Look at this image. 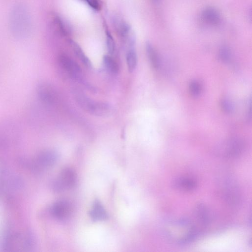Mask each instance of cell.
<instances>
[{
  "label": "cell",
  "instance_id": "obj_2",
  "mask_svg": "<svg viewBox=\"0 0 252 252\" xmlns=\"http://www.w3.org/2000/svg\"><path fill=\"white\" fill-rule=\"evenodd\" d=\"M35 244L34 237L31 232L9 234L5 238L2 248L8 252H28Z\"/></svg>",
  "mask_w": 252,
  "mask_h": 252
},
{
  "label": "cell",
  "instance_id": "obj_26",
  "mask_svg": "<svg viewBox=\"0 0 252 252\" xmlns=\"http://www.w3.org/2000/svg\"><path fill=\"white\" fill-rule=\"evenodd\" d=\"M4 145L3 139L0 136V149Z\"/></svg>",
  "mask_w": 252,
  "mask_h": 252
},
{
  "label": "cell",
  "instance_id": "obj_1",
  "mask_svg": "<svg viewBox=\"0 0 252 252\" xmlns=\"http://www.w3.org/2000/svg\"><path fill=\"white\" fill-rule=\"evenodd\" d=\"M164 230L169 239L179 244L190 242L195 239L197 234L195 225L191 220L186 218L169 221Z\"/></svg>",
  "mask_w": 252,
  "mask_h": 252
},
{
  "label": "cell",
  "instance_id": "obj_18",
  "mask_svg": "<svg viewBox=\"0 0 252 252\" xmlns=\"http://www.w3.org/2000/svg\"><path fill=\"white\" fill-rule=\"evenodd\" d=\"M127 68L130 72H133L137 63V57L134 47H128L126 55Z\"/></svg>",
  "mask_w": 252,
  "mask_h": 252
},
{
  "label": "cell",
  "instance_id": "obj_14",
  "mask_svg": "<svg viewBox=\"0 0 252 252\" xmlns=\"http://www.w3.org/2000/svg\"><path fill=\"white\" fill-rule=\"evenodd\" d=\"M113 23L116 32L123 40L126 39L132 32L129 25L120 17H114Z\"/></svg>",
  "mask_w": 252,
  "mask_h": 252
},
{
  "label": "cell",
  "instance_id": "obj_10",
  "mask_svg": "<svg viewBox=\"0 0 252 252\" xmlns=\"http://www.w3.org/2000/svg\"><path fill=\"white\" fill-rule=\"evenodd\" d=\"M60 66L73 77L77 78L81 73L79 64L73 59L65 55H61L58 58Z\"/></svg>",
  "mask_w": 252,
  "mask_h": 252
},
{
  "label": "cell",
  "instance_id": "obj_27",
  "mask_svg": "<svg viewBox=\"0 0 252 252\" xmlns=\"http://www.w3.org/2000/svg\"><path fill=\"white\" fill-rule=\"evenodd\" d=\"M153 1H154L155 2H158L160 0H152Z\"/></svg>",
  "mask_w": 252,
  "mask_h": 252
},
{
  "label": "cell",
  "instance_id": "obj_3",
  "mask_svg": "<svg viewBox=\"0 0 252 252\" xmlns=\"http://www.w3.org/2000/svg\"><path fill=\"white\" fill-rule=\"evenodd\" d=\"M77 103L88 113L98 116L109 115L112 108L108 103L94 101L84 94H79L76 96Z\"/></svg>",
  "mask_w": 252,
  "mask_h": 252
},
{
  "label": "cell",
  "instance_id": "obj_23",
  "mask_svg": "<svg viewBox=\"0 0 252 252\" xmlns=\"http://www.w3.org/2000/svg\"><path fill=\"white\" fill-rule=\"evenodd\" d=\"M219 58L222 62H228L231 58V52L226 47L221 48L219 52Z\"/></svg>",
  "mask_w": 252,
  "mask_h": 252
},
{
  "label": "cell",
  "instance_id": "obj_25",
  "mask_svg": "<svg viewBox=\"0 0 252 252\" xmlns=\"http://www.w3.org/2000/svg\"><path fill=\"white\" fill-rule=\"evenodd\" d=\"M6 175V167L4 162L0 159V178Z\"/></svg>",
  "mask_w": 252,
  "mask_h": 252
},
{
  "label": "cell",
  "instance_id": "obj_16",
  "mask_svg": "<svg viewBox=\"0 0 252 252\" xmlns=\"http://www.w3.org/2000/svg\"><path fill=\"white\" fill-rule=\"evenodd\" d=\"M146 51L149 60L155 69H158L160 66V59L153 45L149 42L146 44Z\"/></svg>",
  "mask_w": 252,
  "mask_h": 252
},
{
  "label": "cell",
  "instance_id": "obj_13",
  "mask_svg": "<svg viewBox=\"0 0 252 252\" xmlns=\"http://www.w3.org/2000/svg\"><path fill=\"white\" fill-rule=\"evenodd\" d=\"M90 216L94 221H103L108 219L107 212L103 205L98 200L93 204L90 211Z\"/></svg>",
  "mask_w": 252,
  "mask_h": 252
},
{
  "label": "cell",
  "instance_id": "obj_15",
  "mask_svg": "<svg viewBox=\"0 0 252 252\" xmlns=\"http://www.w3.org/2000/svg\"><path fill=\"white\" fill-rule=\"evenodd\" d=\"M202 17L205 23L212 26L218 25L220 21L219 12L212 7H208L204 9L202 13Z\"/></svg>",
  "mask_w": 252,
  "mask_h": 252
},
{
  "label": "cell",
  "instance_id": "obj_7",
  "mask_svg": "<svg viewBox=\"0 0 252 252\" xmlns=\"http://www.w3.org/2000/svg\"><path fill=\"white\" fill-rule=\"evenodd\" d=\"M245 143L241 138H230L220 144L216 153L223 158H234L239 156L244 150Z\"/></svg>",
  "mask_w": 252,
  "mask_h": 252
},
{
  "label": "cell",
  "instance_id": "obj_21",
  "mask_svg": "<svg viewBox=\"0 0 252 252\" xmlns=\"http://www.w3.org/2000/svg\"><path fill=\"white\" fill-rule=\"evenodd\" d=\"M189 90L190 94L193 96H198L201 92V85L198 81L193 80L189 84Z\"/></svg>",
  "mask_w": 252,
  "mask_h": 252
},
{
  "label": "cell",
  "instance_id": "obj_19",
  "mask_svg": "<svg viewBox=\"0 0 252 252\" xmlns=\"http://www.w3.org/2000/svg\"><path fill=\"white\" fill-rule=\"evenodd\" d=\"M103 62L105 67L110 73L117 74L119 71V65L116 61L110 55H105L103 57Z\"/></svg>",
  "mask_w": 252,
  "mask_h": 252
},
{
  "label": "cell",
  "instance_id": "obj_8",
  "mask_svg": "<svg viewBox=\"0 0 252 252\" xmlns=\"http://www.w3.org/2000/svg\"><path fill=\"white\" fill-rule=\"evenodd\" d=\"M74 210L72 203L67 200H60L51 207L50 212L56 220L63 221L71 217Z\"/></svg>",
  "mask_w": 252,
  "mask_h": 252
},
{
  "label": "cell",
  "instance_id": "obj_24",
  "mask_svg": "<svg viewBox=\"0 0 252 252\" xmlns=\"http://www.w3.org/2000/svg\"><path fill=\"white\" fill-rule=\"evenodd\" d=\"M92 8L95 10H98L100 9V4L97 0H83Z\"/></svg>",
  "mask_w": 252,
  "mask_h": 252
},
{
  "label": "cell",
  "instance_id": "obj_11",
  "mask_svg": "<svg viewBox=\"0 0 252 252\" xmlns=\"http://www.w3.org/2000/svg\"><path fill=\"white\" fill-rule=\"evenodd\" d=\"M176 189L183 191H190L194 189L197 186L196 180L189 176H181L176 178L173 184Z\"/></svg>",
  "mask_w": 252,
  "mask_h": 252
},
{
  "label": "cell",
  "instance_id": "obj_5",
  "mask_svg": "<svg viewBox=\"0 0 252 252\" xmlns=\"http://www.w3.org/2000/svg\"><path fill=\"white\" fill-rule=\"evenodd\" d=\"M76 180L75 171L70 167H65L53 180L51 187L55 192H62L73 188Z\"/></svg>",
  "mask_w": 252,
  "mask_h": 252
},
{
  "label": "cell",
  "instance_id": "obj_9",
  "mask_svg": "<svg viewBox=\"0 0 252 252\" xmlns=\"http://www.w3.org/2000/svg\"><path fill=\"white\" fill-rule=\"evenodd\" d=\"M36 92L41 101L48 105H53L57 100V93L53 86L47 82L39 83Z\"/></svg>",
  "mask_w": 252,
  "mask_h": 252
},
{
  "label": "cell",
  "instance_id": "obj_20",
  "mask_svg": "<svg viewBox=\"0 0 252 252\" xmlns=\"http://www.w3.org/2000/svg\"><path fill=\"white\" fill-rule=\"evenodd\" d=\"M220 106L221 109L225 113H230L234 109V104L230 100L227 98H222L220 101Z\"/></svg>",
  "mask_w": 252,
  "mask_h": 252
},
{
  "label": "cell",
  "instance_id": "obj_12",
  "mask_svg": "<svg viewBox=\"0 0 252 252\" xmlns=\"http://www.w3.org/2000/svg\"><path fill=\"white\" fill-rule=\"evenodd\" d=\"M194 214L197 221L202 225L206 226L210 223L212 220L211 214L205 205L201 203L196 205Z\"/></svg>",
  "mask_w": 252,
  "mask_h": 252
},
{
  "label": "cell",
  "instance_id": "obj_17",
  "mask_svg": "<svg viewBox=\"0 0 252 252\" xmlns=\"http://www.w3.org/2000/svg\"><path fill=\"white\" fill-rule=\"evenodd\" d=\"M70 43L72 50L78 59L88 67H91V62L86 55L81 47L72 40H70Z\"/></svg>",
  "mask_w": 252,
  "mask_h": 252
},
{
  "label": "cell",
  "instance_id": "obj_6",
  "mask_svg": "<svg viewBox=\"0 0 252 252\" xmlns=\"http://www.w3.org/2000/svg\"><path fill=\"white\" fill-rule=\"evenodd\" d=\"M58 153L53 150L47 149L39 152L33 160L31 166L37 173L44 172L52 168L58 159Z\"/></svg>",
  "mask_w": 252,
  "mask_h": 252
},
{
  "label": "cell",
  "instance_id": "obj_4",
  "mask_svg": "<svg viewBox=\"0 0 252 252\" xmlns=\"http://www.w3.org/2000/svg\"><path fill=\"white\" fill-rule=\"evenodd\" d=\"M26 9L21 6H15L11 12V25L16 36L27 35L29 29V18Z\"/></svg>",
  "mask_w": 252,
  "mask_h": 252
},
{
  "label": "cell",
  "instance_id": "obj_22",
  "mask_svg": "<svg viewBox=\"0 0 252 252\" xmlns=\"http://www.w3.org/2000/svg\"><path fill=\"white\" fill-rule=\"evenodd\" d=\"M106 35L107 50L110 54H112L114 52L115 49V41L113 36L107 30H106Z\"/></svg>",
  "mask_w": 252,
  "mask_h": 252
}]
</instances>
